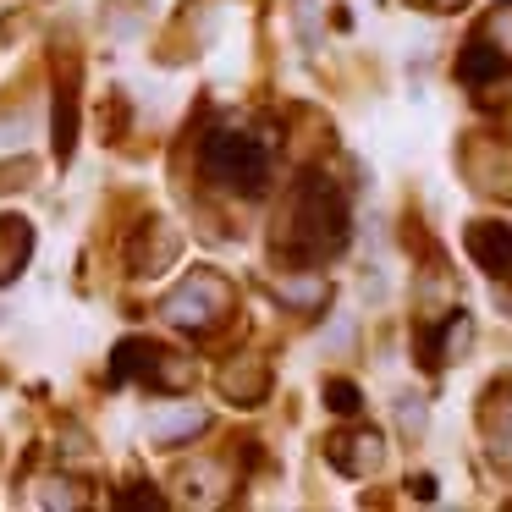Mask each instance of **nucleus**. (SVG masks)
<instances>
[{
	"label": "nucleus",
	"mask_w": 512,
	"mask_h": 512,
	"mask_svg": "<svg viewBox=\"0 0 512 512\" xmlns=\"http://www.w3.org/2000/svg\"><path fill=\"white\" fill-rule=\"evenodd\" d=\"M210 171L237 193H254L265 188V144L248 133H215L210 144Z\"/></svg>",
	"instance_id": "obj_1"
},
{
	"label": "nucleus",
	"mask_w": 512,
	"mask_h": 512,
	"mask_svg": "<svg viewBox=\"0 0 512 512\" xmlns=\"http://www.w3.org/2000/svg\"><path fill=\"white\" fill-rule=\"evenodd\" d=\"M298 232H303V254H331L342 243V204L325 182H314L298 199Z\"/></svg>",
	"instance_id": "obj_2"
},
{
	"label": "nucleus",
	"mask_w": 512,
	"mask_h": 512,
	"mask_svg": "<svg viewBox=\"0 0 512 512\" xmlns=\"http://www.w3.org/2000/svg\"><path fill=\"white\" fill-rule=\"evenodd\" d=\"M468 248H474L496 276H512V232L507 226H474V232H468Z\"/></svg>",
	"instance_id": "obj_3"
},
{
	"label": "nucleus",
	"mask_w": 512,
	"mask_h": 512,
	"mask_svg": "<svg viewBox=\"0 0 512 512\" xmlns=\"http://www.w3.org/2000/svg\"><path fill=\"white\" fill-rule=\"evenodd\" d=\"M199 424H204V413H177V419H171V413H160L149 430H155L160 446H166V435H188V430H199Z\"/></svg>",
	"instance_id": "obj_4"
}]
</instances>
